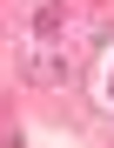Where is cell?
I'll return each instance as SVG.
<instances>
[{
    "label": "cell",
    "mask_w": 114,
    "mask_h": 148,
    "mask_svg": "<svg viewBox=\"0 0 114 148\" xmlns=\"http://www.w3.org/2000/svg\"><path fill=\"white\" fill-rule=\"evenodd\" d=\"M94 34H101V20L81 14L74 0H40V7H34V34H27V47H20V61H27V74H34L40 88L74 81V67L87 61Z\"/></svg>",
    "instance_id": "obj_1"
},
{
    "label": "cell",
    "mask_w": 114,
    "mask_h": 148,
    "mask_svg": "<svg viewBox=\"0 0 114 148\" xmlns=\"http://www.w3.org/2000/svg\"><path fill=\"white\" fill-rule=\"evenodd\" d=\"M107 101H114V74H107Z\"/></svg>",
    "instance_id": "obj_2"
}]
</instances>
